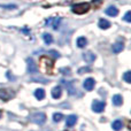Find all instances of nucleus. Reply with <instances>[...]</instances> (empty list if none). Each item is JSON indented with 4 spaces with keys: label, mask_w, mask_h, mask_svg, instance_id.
Wrapping results in <instances>:
<instances>
[{
    "label": "nucleus",
    "mask_w": 131,
    "mask_h": 131,
    "mask_svg": "<svg viewBox=\"0 0 131 131\" xmlns=\"http://www.w3.org/2000/svg\"><path fill=\"white\" fill-rule=\"evenodd\" d=\"M30 121L34 123H36V124H44V123L46 122V115L45 113H34L30 115Z\"/></svg>",
    "instance_id": "3"
},
{
    "label": "nucleus",
    "mask_w": 131,
    "mask_h": 131,
    "mask_svg": "<svg viewBox=\"0 0 131 131\" xmlns=\"http://www.w3.org/2000/svg\"><path fill=\"white\" fill-rule=\"evenodd\" d=\"M64 131H67V130H64Z\"/></svg>",
    "instance_id": "32"
},
{
    "label": "nucleus",
    "mask_w": 131,
    "mask_h": 131,
    "mask_svg": "<svg viewBox=\"0 0 131 131\" xmlns=\"http://www.w3.org/2000/svg\"><path fill=\"white\" fill-rule=\"evenodd\" d=\"M1 116H2V111H0V118H1Z\"/></svg>",
    "instance_id": "30"
},
{
    "label": "nucleus",
    "mask_w": 131,
    "mask_h": 131,
    "mask_svg": "<svg viewBox=\"0 0 131 131\" xmlns=\"http://www.w3.org/2000/svg\"><path fill=\"white\" fill-rule=\"evenodd\" d=\"M98 25H99L100 29H108V28H111V22L107 20H105V18H100L99 20V23H98Z\"/></svg>",
    "instance_id": "12"
},
{
    "label": "nucleus",
    "mask_w": 131,
    "mask_h": 131,
    "mask_svg": "<svg viewBox=\"0 0 131 131\" xmlns=\"http://www.w3.org/2000/svg\"><path fill=\"white\" fill-rule=\"evenodd\" d=\"M51 94H52L53 99H59V98L62 95V89H61V86H59V85L54 86V88L52 89V92H51Z\"/></svg>",
    "instance_id": "10"
},
{
    "label": "nucleus",
    "mask_w": 131,
    "mask_h": 131,
    "mask_svg": "<svg viewBox=\"0 0 131 131\" xmlns=\"http://www.w3.org/2000/svg\"><path fill=\"white\" fill-rule=\"evenodd\" d=\"M113 105L114 106H121V105L123 104V98H122V95L121 94H115L113 97Z\"/></svg>",
    "instance_id": "14"
},
{
    "label": "nucleus",
    "mask_w": 131,
    "mask_h": 131,
    "mask_svg": "<svg viewBox=\"0 0 131 131\" xmlns=\"http://www.w3.org/2000/svg\"><path fill=\"white\" fill-rule=\"evenodd\" d=\"M35 97H36L37 100H43L45 98V91L43 89H37L35 91Z\"/></svg>",
    "instance_id": "18"
},
{
    "label": "nucleus",
    "mask_w": 131,
    "mask_h": 131,
    "mask_svg": "<svg viewBox=\"0 0 131 131\" xmlns=\"http://www.w3.org/2000/svg\"><path fill=\"white\" fill-rule=\"evenodd\" d=\"M106 14L107 15H109V16L115 17V16H117V14H118V9L116 8V7H114V6H111V7H108V8L106 9Z\"/></svg>",
    "instance_id": "13"
},
{
    "label": "nucleus",
    "mask_w": 131,
    "mask_h": 131,
    "mask_svg": "<svg viewBox=\"0 0 131 131\" xmlns=\"http://www.w3.org/2000/svg\"><path fill=\"white\" fill-rule=\"evenodd\" d=\"M76 44H77V46H78L79 48H83V47H85V46L88 45V40H86L85 37H78L77 40H76Z\"/></svg>",
    "instance_id": "15"
},
{
    "label": "nucleus",
    "mask_w": 131,
    "mask_h": 131,
    "mask_svg": "<svg viewBox=\"0 0 131 131\" xmlns=\"http://www.w3.org/2000/svg\"><path fill=\"white\" fill-rule=\"evenodd\" d=\"M90 7H91V5L89 2H81V4H77V5H72L71 10L75 14L82 15V14H85L86 12L90 10Z\"/></svg>",
    "instance_id": "1"
},
{
    "label": "nucleus",
    "mask_w": 131,
    "mask_h": 131,
    "mask_svg": "<svg viewBox=\"0 0 131 131\" xmlns=\"http://www.w3.org/2000/svg\"><path fill=\"white\" fill-rule=\"evenodd\" d=\"M91 71H92V69H91L90 67H82V68H79L78 69V74L79 75L84 74V72H91Z\"/></svg>",
    "instance_id": "22"
},
{
    "label": "nucleus",
    "mask_w": 131,
    "mask_h": 131,
    "mask_svg": "<svg viewBox=\"0 0 131 131\" xmlns=\"http://www.w3.org/2000/svg\"><path fill=\"white\" fill-rule=\"evenodd\" d=\"M92 2H93V4H94V5H97V6H99V5L102 2V0H93Z\"/></svg>",
    "instance_id": "28"
},
{
    "label": "nucleus",
    "mask_w": 131,
    "mask_h": 131,
    "mask_svg": "<svg viewBox=\"0 0 131 131\" xmlns=\"http://www.w3.org/2000/svg\"><path fill=\"white\" fill-rule=\"evenodd\" d=\"M63 118V115L61 113H54L53 114V121L54 122H60V121Z\"/></svg>",
    "instance_id": "21"
},
{
    "label": "nucleus",
    "mask_w": 131,
    "mask_h": 131,
    "mask_svg": "<svg viewBox=\"0 0 131 131\" xmlns=\"http://www.w3.org/2000/svg\"><path fill=\"white\" fill-rule=\"evenodd\" d=\"M48 53H50V54H52L54 59H55V58H59V57H60V53H59V52H57V51H54V50L48 51Z\"/></svg>",
    "instance_id": "26"
},
{
    "label": "nucleus",
    "mask_w": 131,
    "mask_h": 131,
    "mask_svg": "<svg viewBox=\"0 0 131 131\" xmlns=\"http://www.w3.org/2000/svg\"><path fill=\"white\" fill-rule=\"evenodd\" d=\"M46 131H51V130H46Z\"/></svg>",
    "instance_id": "31"
},
{
    "label": "nucleus",
    "mask_w": 131,
    "mask_h": 131,
    "mask_svg": "<svg viewBox=\"0 0 131 131\" xmlns=\"http://www.w3.org/2000/svg\"><path fill=\"white\" fill-rule=\"evenodd\" d=\"M105 106H106V104H105L104 101L94 100V101L92 102V111L95 112V113H101V112H104Z\"/></svg>",
    "instance_id": "5"
},
{
    "label": "nucleus",
    "mask_w": 131,
    "mask_h": 131,
    "mask_svg": "<svg viewBox=\"0 0 131 131\" xmlns=\"http://www.w3.org/2000/svg\"><path fill=\"white\" fill-rule=\"evenodd\" d=\"M83 59L85 60V62H88V63H92V62H94V60L97 59V55L93 52H91V51H86V52L83 53Z\"/></svg>",
    "instance_id": "7"
},
{
    "label": "nucleus",
    "mask_w": 131,
    "mask_h": 131,
    "mask_svg": "<svg viewBox=\"0 0 131 131\" xmlns=\"http://www.w3.org/2000/svg\"><path fill=\"white\" fill-rule=\"evenodd\" d=\"M22 31H23V34H25V35H29L30 34V31L28 29H22Z\"/></svg>",
    "instance_id": "29"
},
{
    "label": "nucleus",
    "mask_w": 131,
    "mask_h": 131,
    "mask_svg": "<svg viewBox=\"0 0 131 131\" xmlns=\"http://www.w3.org/2000/svg\"><path fill=\"white\" fill-rule=\"evenodd\" d=\"M62 83H64L66 84V86H67V90H68V92L70 93V94H76V88H74V85H72V83H69V82H66V81H62Z\"/></svg>",
    "instance_id": "16"
},
{
    "label": "nucleus",
    "mask_w": 131,
    "mask_h": 131,
    "mask_svg": "<svg viewBox=\"0 0 131 131\" xmlns=\"http://www.w3.org/2000/svg\"><path fill=\"white\" fill-rule=\"evenodd\" d=\"M123 79H124L127 83H131V71H127L123 75Z\"/></svg>",
    "instance_id": "23"
},
{
    "label": "nucleus",
    "mask_w": 131,
    "mask_h": 131,
    "mask_svg": "<svg viewBox=\"0 0 131 131\" xmlns=\"http://www.w3.org/2000/svg\"><path fill=\"white\" fill-rule=\"evenodd\" d=\"M51 21L53 22V24H52L53 29L57 30L58 28H59V25H60V21H61V18H51Z\"/></svg>",
    "instance_id": "20"
},
{
    "label": "nucleus",
    "mask_w": 131,
    "mask_h": 131,
    "mask_svg": "<svg viewBox=\"0 0 131 131\" xmlns=\"http://www.w3.org/2000/svg\"><path fill=\"white\" fill-rule=\"evenodd\" d=\"M94 85H95V81H94V78H92V77L86 78L83 83V86L86 91H92L93 89H94Z\"/></svg>",
    "instance_id": "6"
},
{
    "label": "nucleus",
    "mask_w": 131,
    "mask_h": 131,
    "mask_svg": "<svg viewBox=\"0 0 131 131\" xmlns=\"http://www.w3.org/2000/svg\"><path fill=\"white\" fill-rule=\"evenodd\" d=\"M43 39H44V41H45L46 44H52L53 43V37H52V35H50V34H44L43 35Z\"/></svg>",
    "instance_id": "19"
},
{
    "label": "nucleus",
    "mask_w": 131,
    "mask_h": 131,
    "mask_svg": "<svg viewBox=\"0 0 131 131\" xmlns=\"http://www.w3.org/2000/svg\"><path fill=\"white\" fill-rule=\"evenodd\" d=\"M124 50V44H123V41H116V43L113 44V46H112V51H113L114 53H120L122 52V51Z\"/></svg>",
    "instance_id": "9"
},
{
    "label": "nucleus",
    "mask_w": 131,
    "mask_h": 131,
    "mask_svg": "<svg viewBox=\"0 0 131 131\" xmlns=\"http://www.w3.org/2000/svg\"><path fill=\"white\" fill-rule=\"evenodd\" d=\"M112 128H113V130H115V131H120L123 128V122L121 120L114 121V122L112 123Z\"/></svg>",
    "instance_id": "17"
},
{
    "label": "nucleus",
    "mask_w": 131,
    "mask_h": 131,
    "mask_svg": "<svg viewBox=\"0 0 131 131\" xmlns=\"http://www.w3.org/2000/svg\"><path fill=\"white\" fill-rule=\"evenodd\" d=\"M14 94L15 93L13 92L12 90H9V89H0V99L4 100V101H7V100L12 99V98L14 97Z\"/></svg>",
    "instance_id": "4"
},
{
    "label": "nucleus",
    "mask_w": 131,
    "mask_h": 131,
    "mask_svg": "<svg viewBox=\"0 0 131 131\" xmlns=\"http://www.w3.org/2000/svg\"><path fill=\"white\" fill-rule=\"evenodd\" d=\"M53 64H54L53 59H48V58H46V57L40 58V67H41V69H44L46 72H52Z\"/></svg>",
    "instance_id": "2"
},
{
    "label": "nucleus",
    "mask_w": 131,
    "mask_h": 131,
    "mask_svg": "<svg viewBox=\"0 0 131 131\" xmlns=\"http://www.w3.org/2000/svg\"><path fill=\"white\" fill-rule=\"evenodd\" d=\"M76 122H77V116L74 115V114H71V115L67 116V120H66V125H67V127H69V128H71V127H74V125L76 124Z\"/></svg>",
    "instance_id": "11"
},
{
    "label": "nucleus",
    "mask_w": 131,
    "mask_h": 131,
    "mask_svg": "<svg viewBox=\"0 0 131 131\" xmlns=\"http://www.w3.org/2000/svg\"><path fill=\"white\" fill-rule=\"evenodd\" d=\"M123 20L124 21H127V22H131V12H127L125 13V15H124V17H123Z\"/></svg>",
    "instance_id": "24"
},
{
    "label": "nucleus",
    "mask_w": 131,
    "mask_h": 131,
    "mask_svg": "<svg viewBox=\"0 0 131 131\" xmlns=\"http://www.w3.org/2000/svg\"><path fill=\"white\" fill-rule=\"evenodd\" d=\"M60 71H61L63 75H70V74H71V71H70L69 68H61V69H60Z\"/></svg>",
    "instance_id": "25"
},
{
    "label": "nucleus",
    "mask_w": 131,
    "mask_h": 131,
    "mask_svg": "<svg viewBox=\"0 0 131 131\" xmlns=\"http://www.w3.org/2000/svg\"><path fill=\"white\" fill-rule=\"evenodd\" d=\"M0 7H2V8H7V9H14V8H16L15 5H8V6H6V5H0Z\"/></svg>",
    "instance_id": "27"
},
{
    "label": "nucleus",
    "mask_w": 131,
    "mask_h": 131,
    "mask_svg": "<svg viewBox=\"0 0 131 131\" xmlns=\"http://www.w3.org/2000/svg\"><path fill=\"white\" fill-rule=\"evenodd\" d=\"M27 63H28V72L30 74H35V72L38 71V66L35 63L34 59H27Z\"/></svg>",
    "instance_id": "8"
}]
</instances>
